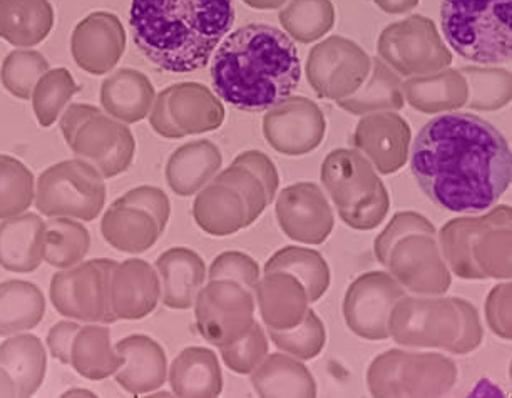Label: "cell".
Listing matches in <instances>:
<instances>
[{
  "label": "cell",
  "instance_id": "obj_7",
  "mask_svg": "<svg viewBox=\"0 0 512 398\" xmlns=\"http://www.w3.org/2000/svg\"><path fill=\"white\" fill-rule=\"evenodd\" d=\"M461 332L462 313L457 298L404 295L390 310L389 337L402 347L451 352Z\"/></svg>",
  "mask_w": 512,
  "mask_h": 398
},
{
  "label": "cell",
  "instance_id": "obj_53",
  "mask_svg": "<svg viewBox=\"0 0 512 398\" xmlns=\"http://www.w3.org/2000/svg\"><path fill=\"white\" fill-rule=\"evenodd\" d=\"M119 199L131 203V205L141 206L144 210L149 211L158 220L161 230L164 231V228L168 225L171 205H169L168 196L161 189L154 188V186H139V188L131 189Z\"/></svg>",
  "mask_w": 512,
  "mask_h": 398
},
{
  "label": "cell",
  "instance_id": "obj_1",
  "mask_svg": "<svg viewBox=\"0 0 512 398\" xmlns=\"http://www.w3.org/2000/svg\"><path fill=\"white\" fill-rule=\"evenodd\" d=\"M511 148L474 114H442L420 129L412 173L429 198L452 213H482L511 186Z\"/></svg>",
  "mask_w": 512,
  "mask_h": 398
},
{
  "label": "cell",
  "instance_id": "obj_9",
  "mask_svg": "<svg viewBox=\"0 0 512 398\" xmlns=\"http://www.w3.org/2000/svg\"><path fill=\"white\" fill-rule=\"evenodd\" d=\"M382 61L400 76H425L451 66L452 52L432 19L410 16L385 27L379 37Z\"/></svg>",
  "mask_w": 512,
  "mask_h": 398
},
{
  "label": "cell",
  "instance_id": "obj_46",
  "mask_svg": "<svg viewBox=\"0 0 512 398\" xmlns=\"http://www.w3.org/2000/svg\"><path fill=\"white\" fill-rule=\"evenodd\" d=\"M49 71L41 52L19 49L9 54L0 67V81L12 96L31 99L37 81Z\"/></svg>",
  "mask_w": 512,
  "mask_h": 398
},
{
  "label": "cell",
  "instance_id": "obj_23",
  "mask_svg": "<svg viewBox=\"0 0 512 398\" xmlns=\"http://www.w3.org/2000/svg\"><path fill=\"white\" fill-rule=\"evenodd\" d=\"M114 348L123 357V365L114 375L126 392L144 395L163 387L168 377V358L153 338L131 335Z\"/></svg>",
  "mask_w": 512,
  "mask_h": 398
},
{
  "label": "cell",
  "instance_id": "obj_62",
  "mask_svg": "<svg viewBox=\"0 0 512 398\" xmlns=\"http://www.w3.org/2000/svg\"><path fill=\"white\" fill-rule=\"evenodd\" d=\"M79 397V395H84V397H96L94 393L91 392H82V390H71V392L64 393V397Z\"/></svg>",
  "mask_w": 512,
  "mask_h": 398
},
{
  "label": "cell",
  "instance_id": "obj_42",
  "mask_svg": "<svg viewBox=\"0 0 512 398\" xmlns=\"http://www.w3.org/2000/svg\"><path fill=\"white\" fill-rule=\"evenodd\" d=\"M467 82V106L497 111L511 101V72L496 67H462Z\"/></svg>",
  "mask_w": 512,
  "mask_h": 398
},
{
  "label": "cell",
  "instance_id": "obj_16",
  "mask_svg": "<svg viewBox=\"0 0 512 398\" xmlns=\"http://www.w3.org/2000/svg\"><path fill=\"white\" fill-rule=\"evenodd\" d=\"M325 116L308 97L290 96L268 109L263 118L267 143L285 156L312 153L325 138Z\"/></svg>",
  "mask_w": 512,
  "mask_h": 398
},
{
  "label": "cell",
  "instance_id": "obj_14",
  "mask_svg": "<svg viewBox=\"0 0 512 398\" xmlns=\"http://www.w3.org/2000/svg\"><path fill=\"white\" fill-rule=\"evenodd\" d=\"M405 293L404 286L384 271L359 276L345 293L347 327L365 340L389 338V315Z\"/></svg>",
  "mask_w": 512,
  "mask_h": 398
},
{
  "label": "cell",
  "instance_id": "obj_13",
  "mask_svg": "<svg viewBox=\"0 0 512 398\" xmlns=\"http://www.w3.org/2000/svg\"><path fill=\"white\" fill-rule=\"evenodd\" d=\"M66 143L77 158L93 164L108 179L129 169L136 153L131 129L98 108L77 126Z\"/></svg>",
  "mask_w": 512,
  "mask_h": 398
},
{
  "label": "cell",
  "instance_id": "obj_24",
  "mask_svg": "<svg viewBox=\"0 0 512 398\" xmlns=\"http://www.w3.org/2000/svg\"><path fill=\"white\" fill-rule=\"evenodd\" d=\"M253 295L263 322L272 330L297 327L310 310L305 286L285 271L265 273V278L256 283Z\"/></svg>",
  "mask_w": 512,
  "mask_h": 398
},
{
  "label": "cell",
  "instance_id": "obj_26",
  "mask_svg": "<svg viewBox=\"0 0 512 398\" xmlns=\"http://www.w3.org/2000/svg\"><path fill=\"white\" fill-rule=\"evenodd\" d=\"M163 303L173 310H188L195 305L196 295L205 285V261L196 251L188 248H171L156 261Z\"/></svg>",
  "mask_w": 512,
  "mask_h": 398
},
{
  "label": "cell",
  "instance_id": "obj_29",
  "mask_svg": "<svg viewBox=\"0 0 512 398\" xmlns=\"http://www.w3.org/2000/svg\"><path fill=\"white\" fill-rule=\"evenodd\" d=\"M156 92L143 72L119 69L101 86V104L111 118L121 123L143 121L153 108Z\"/></svg>",
  "mask_w": 512,
  "mask_h": 398
},
{
  "label": "cell",
  "instance_id": "obj_34",
  "mask_svg": "<svg viewBox=\"0 0 512 398\" xmlns=\"http://www.w3.org/2000/svg\"><path fill=\"white\" fill-rule=\"evenodd\" d=\"M54 27L49 0H0V39L16 47L41 44Z\"/></svg>",
  "mask_w": 512,
  "mask_h": 398
},
{
  "label": "cell",
  "instance_id": "obj_56",
  "mask_svg": "<svg viewBox=\"0 0 512 398\" xmlns=\"http://www.w3.org/2000/svg\"><path fill=\"white\" fill-rule=\"evenodd\" d=\"M457 303H459L462 313V332L456 345L452 347L451 353L466 355V353L474 352L481 345L484 332H482L479 313H477L474 305L466 302V300H462V298H457Z\"/></svg>",
  "mask_w": 512,
  "mask_h": 398
},
{
  "label": "cell",
  "instance_id": "obj_32",
  "mask_svg": "<svg viewBox=\"0 0 512 398\" xmlns=\"http://www.w3.org/2000/svg\"><path fill=\"white\" fill-rule=\"evenodd\" d=\"M169 383L178 397H218L223 390V373L215 352L210 348H185L171 365Z\"/></svg>",
  "mask_w": 512,
  "mask_h": 398
},
{
  "label": "cell",
  "instance_id": "obj_28",
  "mask_svg": "<svg viewBox=\"0 0 512 398\" xmlns=\"http://www.w3.org/2000/svg\"><path fill=\"white\" fill-rule=\"evenodd\" d=\"M223 164L216 144L206 139L176 149L166 164V181L178 196H191L215 178Z\"/></svg>",
  "mask_w": 512,
  "mask_h": 398
},
{
  "label": "cell",
  "instance_id": "obj_17",
  "mask_svg": "<svg viewBox=\"0 0 512 398\" xmlns=\"http://www.w3.org/2000/svg\"><path fill=\"white\" fill-rule=\"evenodd\" d=\"M322 183L340 218L369 205L385 188L372 163L357 149H335L328 154L322 164Z\"/></svg>",
  "mask_w": 512,
  "mask_h": 398
},
{
  "label": "cell",
  "instance_id": "obj_31",
  "mask_svg": "<svg viewBox=\"0 0 512 398\" xmlns=\"http://www.w3.org/2000/svg\"><path fill=\"white\" fill-rule=\"evenodd\" d=\"M251 383L263 398L317 397V383L310 370L298 358L283 353L267 355L251 372Z\"/></svg>",
  "mask_w": 512,
  "mask_h": 398
},
{
  "label": "cell",
  "instance_id": "obj_41",
  "mask_svg": "<svg viewBox=\"0 0 512 398\" xmlns=\"http://www.w3.org/2000/svg\"><path fill=\"white\" fill-rule=\"evenodd\" d=\"M280 12V24L295 41L308 42L322 39L335 24L332 0H287Z\"/></svg>",
  "mask_w": 512,
  "mask_h": 398
},
{
  "label": "cell",
  "instance_id": "obj_15",
  "mask_svg": "<svg viewBox=\"0 0 512 398\" xmlns=\"http://www.w3.org/2000/svg\"><path fill=\"white\" fill-rule=\"evenodd\" d=\"M387 266L395 280L415 295H446L451 288V271L436 236H405L390 251Z\"/></svg>",
  "mask_w": 512,
  "mask_h": 398
},
{
  "label": "cell",
  "instance_id": "obj_61",
  "mask_svg": "<svg viewBox=\"0 0 512 398\" xmlns=\"http://www.w3.org/2000/svg\"><path fill=\"white\" fill-rule=\"evenodd\" d=\"M246 6L258 9V11H272V9H278L282 7L287 0H243Z\"/></svg>",
  "mask_w": 512,
  "mask_h": 398
},
{
  "label": "cell",
  "instance_id": "obj_25",
  "mask_svg": "<svg viewBox=\"0 0 512 398\" xmlns=\"http://www.w3.org/2000/svg\"><path fill=\"white\" fill-rule=\"evenodd\" d=\"M104 240L116 250L139 255L153 248L163 230L149 211L116 199L101 221Z\"/></svg>",
  "mask_w": 512,
  "mask_h": 398
},
{
  "label": "cell",
  "instance_id": "obj_38",
  "mask_svg": "<svg viewBox=\"0 0 512 398\" xmlns=\"http://www.w3.org/2000/svg\"><path fill=\"white\" fill-rule=\"evenodd\" d=\"M71 365L88 380H104L118 372L123 357L111 345L108 328L86 325L79 328L72 342Z\"/></svg>",
  "mask_w": 512,
  "mask_h": 398
},
{
  "label": "cell",
  "instance_id": "obj_21",
  "mask_svg": "<svg viewBox=\"0 0 512 398\" xmlns=\"http://www.w3.org/2000/svg\"><path fill=\"white\" fill-rule=\"evenodd\" d=\"M511 213V206H497L487 215L456 218L442 228L439 246L452 273L462 280H484L472 258V246L484 231L497 226H511Z\"/></svg>",
  "mask_w": 512,
  "mask_h": 398
},
{
  "label": "cell",
  "instance_id": "obj_3",
  "mask_svg": "<svg viewBox=\"0 0 512 398\" xmlns=\"http://www.w3.org/2000/svg\"><path fill=\"white\" fill-rule=\"evenodd\" d=\"M233 22V0H133L129 11L134 44L173 74L205 67Z\"/></svg>",
  "mask_w": 512,
  "mask_h": 398
},
{
  "label": "cell",
  "instance_id": "obj_22",
  "mask_svg": "<svg viewBox=\"0 0 512 398\" xmlns=\"http://www.w3.org/2000/svg\"><path fill=\"white\" fill-rule=\"evenodd\" d=\"M161 281L148 261L126 260L114 266L111 308L116 320H141L158 307Z\"/></svg>",
  "mask_w": 512,
  "mask_h": 398
},
{
  "label": "cell",
  "instance_id": "obj_6",
  "mask_svg": "<svg viewBox=\"0 0 512 398\" xmlns=\"http://www.w3.org/2000/svg\"><path fill=\"white\" fill-rule=\"evenodd\" d=\"M106 203L103 174L84 159L61 161L37 181L36 206L49 218L94 221Z\"/></svg>",
  "mask_w": 512,
  "mask_h": 398
},
{
  "label": "cell",
  "instance_id": "obj_57",
  "mask_svg": "<svg viewBox=\"0 0 512 398\" xmlns=\"http://www.w3.org/2000/svg\"><path fill=\"white\" fill-rule=\"evenodd\" d=\"M79 328L81 327L77 323L61 322L49 330V335H47L49 350H51L52 357L57 358L64 365L71 363L72 342H74Z\"/></svg>",
  "mask_w": 512,
  "mask_h": 398
},
{
  "label": "cell",
  "instance_id": "obj_55",
  "mask_svg": "<svg viewBox=\"0 0 512 398\" xmlns=\"http://www.w3.org/2000/svg\"><path fill=\"white\" fill-rule=\"evenodd\" d=\"M390 196L387 188L380 189V193L375 196L369 205L362 206L360 210L350 213V215L342 216V221L350 228L359 231L374 230L385 220V216L389 213Z\"/></svg>",
  "mask_w": 512,
  "mask_h": 398
},
{
  "label": "cell",
  "instance_id": "obj_5",
  "mask_svg": "<svg viewBox=\"0 0 512 398\" xmlns=\"http://www.w3.org/2000/svg\"><path fill=\"white\" fill-rule=\"evenodd\" d=\"M457 367L441 353L389 350L370 363L367 385L372 397H442L456 385Z\"/></svg>",
  "mask_w": 512,
  "mask_h": 398
},
{
  "label": "cell",
  "instance_id": "obj_11",
  "mask_svg": "<svg viewBox=\"0 0 512 398\" xmlns=\"http://www.w3.org/2000/svg\"><path fill=\"white\" fill-rule=\"evenodd\" d=\"M195 313L206 342L228 347L245 337L255 323V298L236 281L210 280L196 295Z\"/></svg>",
  "mask_w": 512,
  "mask_h": 398
},
{
  "label": "cell",
  "instance_id": "obj_54",
  "mask_svg": "<svg viewBox=\"0 0 512 398\" xmlns=\"http://www.w3.org/2000/svg\"><path fill=\"white\" fill-rule=\"evenodd\" d=\"M233 163L250 169L251 173L262 181L263 188L267 191L268 205H270L277 196L278 186H280V176L272 159L260 151H246L238 154Z\"/></svg>",
  "mask_w": 512,
  "mask_h": 398
},
{
  "label": "cell",
  "instance_id": "obj_4",
  "mask_svg": "<svg viewBox=\"0 0 512 398\" xmlns=\"http://www.w3.org/2000/svg\"><path fill=\"white\" fill-rule=\"evenodd\" d=\"M442 32L456 54L486 66L512 56V0H442Z\"/></svg>",
  "mask_w": 512,
  "mask_h": 398
},
{
  "label": "cell",
  "instance_id": "obj_44",
  "mask_svg": "<svg viewBox=\"0 0 512 398\" xmlns=\"http://www.w3.org/2000/svg\"><path fill=\"white\" fill-rule=\"evenodd\" d=\"M34 174L17 158L0 154V220L29 210L34 193Z\"/></svg>",
  "mask_w": 512,
  "mask_h": 398
},
{
  "label": "cell",
  "instance_id": "obj_27",
  "mask_svg": "<svg viewBox=\"0 0 512 398\" xmlns=\"http://www.w3.org/2000/svg\"><path fill=\"white\" fill-rule=\"evenodd\" d=\"M44 226L34 213L12 216L0 223V266L14 273H31L44 261Z\"/></svg>",
  "mask_w": 512,
  "mask_h": 398
},
{
  "label": "cell",
  "instance_id": "obj_2",
  "mask_svg": "<svg viewBox=\"0 0 512 398\" xmlns=\"http://www.w3.org/2000/svg\"><path fill=\"white\" fill-rule=\"evenodd\" d=\"M302 64L292 37L267 24H248L226 37L216 51L211 79L233 108L262 113L292 96Z\"/></svg>",
  "mask_w": 512,
  "mask_h": 398
},
{
  "label": "cell",
  "instance_id": "obj_58",
  "mask_svg": "<svg viewBox=\"0 0 512 398\" xmlns=\"http://www.w3.org/2000/svg\"><path fill=\"white\" fill-rule=\"evenodd\" d=\"M94 111H96V108L89 106V104H71V106L67 108L66 113L62 114L61 118V131L62 136H64V141L71 138L77 126H79L84 119L88 118L89 114H93Z\"/></svg>",
  "mask_w": 512,
  "mask_h": 398
},
{
  "label": "cell",
  "instance_id": "obj_60",
  "mask_svg": "<svg viewBox=\"0 0 512 398\" xmlns=\"http://www.w3.org/2000/svg\"><path fill=\"white\" fill-rule=\"evenodd\" d=\"M0 397H17L14 380L2 367H0Z\"/></svg>",
  "mask_w": 512,
  "mask_h": 398
},
{
  "label": "cell",
  "instance_id": "obj_43",
  "mask_svg": "<svg viewBox=\"0 0 512 398\" xmlns=\"http://www.w3.org/2000/svg\"><path fill=\"white\" fill-rule=\"evenodd\" d=\"M81 91L71 72L64 67L49 69L37 81L32 91V108L36 113L37 123L42 128H49L56 123L67 103L76 92Z\"/></svg>",
  "mask_w": 512,
  "mask_h": 398
},
{
  "label": "cell",
  "instance_id": "obj_39",
  "mask_svg": "<svg viewBox=\"0 0 512 398\" xmlns=\"http://www.w3.org/2000/svg\"><path fill=\"white\" fill-rule=\"evenodd\" d=\"M272 271H285L295 276L305 286L308 303L318 302L330 285L327 261L318 251L300 246H287L277 251L265 265V273Z\"/></svg>",
  "mask_w": 512,
  "mask_h": 398
},
{
  "label": "cell",
  "instance_id": "obj_36",
  "mask_svg": "<svg viewBox=\"0 0 512 398\" xmlns=\"http://www.w3.org/2000/svg\"><path fill=\"white\" fill-rule=\"evenodd\" d=\"M0 367L16 385L17 397H32L41 388L47 370L46 350L34 335H16L0 345Z\"/></svg>",
  "mask_w": 512,
  "mask_h": 398
},
{
  "label": "cell",
  "instance_id": "obj_40",
  "mask_svg": "<svg viewBox=\"0 0 512 398\" xmlns=\"http://www.w3.org/2000/svg\"><path fill=\"white\" fill-rule=\"evenodd\" d=\"M91 236L72 218H51L44 226V261L54 268H72L88 255Z\"/></svg>",
  "mask_w": 512,
  "mask_h": 398
},
{
  "label": "cell",
  "instance_id": "obj_35",
  "mask_svg": "<svg viewBox=\"0 0 512 398\" xmlns=\"http://www.w3.org/2000/svg\"><path fill=\"white\" fill-rule=\"evenodd\" d=\"M337 103L344 111L355 116L399 111L405 103L402 82L394 69H390L382 59H372L369 76L359 91Z\"/></svg>",
  "mask_w": 512,
  "mask_h": 398
},
{
  "label": "cell",
  "instance_id": "obj_30",
  "mask_svg": "<svg viewBox=\"0 0 512 398\" xmlns=\"http://www.w3.org/2000/svg\"><path fill=\"white\" fill-rule=\"evenodd\" d=\"M193 215L201 230L213 236L235 235L250 226L245 199L236 189L215 181L196 196Z\"/></svg>",
  "mask_w": 512,
  "mask_h": 398
},
{
  "label": "cell",
  "instance_id": "obj_12",
  "mask_svg": "<svg viewBox=\"0 0 512 398\" xmlns=\"http://www.w3.org/2000/svg\"><path fill=\"white\" fill-rule=\"evenodd\" d=\"M369 54L345 37H328L308 54L307 79L318 97L340 101L354 96L370 72Z\"/></svg>",
  "mask_w": 512,
  "mask_h": 398
},
{
  "label": "cell",
  "instance_id": "obj_19",
  "mask_svg": "<svg viewBox=\"0 0 512 398\" xmlns=\"http://www.w3.org/2000/svg\"><path fill=\"white\" fill-rule=\"evenodd\" d=\"M126 51V31L118 16L93 12L72 32L71 52L82 71L104 76L113 71Z\"/></svg>",
  "mask_w": 512,
  "mask_h": 398
},
{
  "label": "cell",
  "instance_id": "obj_20",
  "mask_svg": "<svg viewBox=\"0 0 512 398\" xmlns=\"http://www.w3.org/2000/svg\"><path fill=\"white\" fill-rule=\"evenodd\" d=\"M409 124L394 111L365 116L355 129L354 146L380 174H394L409 159Z\"/></svg>",
  "mask_w": 512,
  "mask_h": 398
},
{
  "label": "cell",
  "instance_id": "obj_18",
  "mask_svg": "<svg viewBox=\"0 0 512 398\" xmlns=\"http://www.w3.org/2000/svg\"><path fill=\"white\" fill-rule=\"evenodd\" d=\"M277 220L288 238L305 245H322L335 223L327 196L313 183L282 189L277 199Z\"/></svg>",
  "mask_w": 512,
  "mask_h": 398
},
{
  "label": "cell",
  "instance_id": "obj_48",
  "mask_svg": "<svg viewBox=\"0 0 512 398\" xmlns=\"http://www.w3.org/2000/svg\"><path fill=\"white\" fill-rule=\"evenodd\" d=\"M221 357L226 367L233 372L248 375L253 372L268 355L267 333L260 323H253L250 332L241 337L238 342L228 347L220 348Z\"/></svg>",
  "mask_w": 512,
  "mask_h": 398
},
{
  "label": "cell",
  "instance_id": "obj_45",
  "mask_svg": "<svg viewBox=\"0 0 512 398\" xmlns=\"http://www.w3.org/2000/svg\"><path fill=\"white\" fill-rule=\"evenodd\" d=\"M472 258L484 280H511V226L484 231L472 246Z\"/></svg>",
  "mask_w": 512,
  "mask_h": 398
},
{
  "label": "cell",
  "instance_id": "obj_49",
  "mask_svg": "<svg viewBox=\"0 0 512 398\" xmlns=\"http://www.w3.org/2000/svg\"><path fill=\"white\" fill-rule=\"evenodd\" d=\"M213 181L231 186L241 194V198L245 199L248 225H253L268 206L267 191L263 188L262 181L241 164H231L230 168L225 169L223 173L216 174Z\"/></svg>",
  "mask_w": 512,
  "mask_h": 398
},
{
  "label": "cell",
  "instance_id": "obj_52",
  "mask_svg": "<svg viewBox=\"0 0 512 398\" xmlns=\"http://www.w3.org/2000/svg\"><path fill=\"white\" fill-rule=\"evenodd\" d=\"M511 281L494 286L487 296L486 318L492 332L504 340H511Z\"/></svg>",
  "mask_w": 512,
  "mask_h": 398
},
{
  "label": "cell",
  "instance_id": "obj_47",
  "mask_svg": "<svg viewBox=\"0 0 512 398\" xmlns=\"http://www.w3.org/2000/svg\"><path fill=\"white\" fill-rule=\"evenodd\" d=\"M268 335L282 352H287L298 360H312L320 355L327 340L322 320L313 310H308L307 317L297 327L290 330L268 328Z\"/></svg>",
  "mask_w": 512,
  "mask_h": 398
},
{
  "label": "cell",
  "instance_id": "obj_51",
  "mask_svg": "<svg viewBox=\"0 0 512 398\" xmlns=\"http://www.w3.org/2000/svg\"><path fill=\"white\" fill-rule=\"evenodd\" d=\"M208 278L236 281L253 293L256 283L260 280V266L246 253L225 251L220 256H216L215 261L211 263Z\"/></svg>",
  "mask_w": 512,
  "mask_h": 398
},
{
  "label": "cell",
  "instance_id": "obj_8",
  "mask_svg": "<svg viewBox=\"0 0 512 398\" xmlns=\"http://www.w3.org/2000/svg\"><path fill=\"white\" fill-rule=\"evenodd\" d=\"M113 260H91L52 276L51 302L62 317L88 323L116 322L111 308Z\"/></svg>",
  "mask_w": 512,
  "mask_h": 398
},
{
  "label": "cell",
  "instance_id": "obj_59",
  "mask_svg": "<svg viewBox=\"0 0 512 398\" xmlns=\"http://www.w3.org/2000/svg\"><path fill=\"white\" fill-rule=\"evenodd\" d=\"M375 4L389 14H405L419 6V0H374Z\"/></svg>",
  "mask_w": 512,
  "mask_h": 398
},
{
  "label": "cell",
  "instance_id": "obj_33",
  "mask_svg": "<svg viewBox=\"0 0 512 398\" xmlns=\"http://www.w3.org/2000/svg\"><path fill=\"white\" fill-rule=\"evenodd\" d=\"M402 91L410 106L425 114L454 111L467 103V82L456 69L410 77L402 84Z\"/></svg>",
  "mask_w": 512,
  "mask_h": 398
},
{
  "label": "cell",
  "instance_id": "obj_10",
  "mask_svg": "<svg viewBox=\"0 0 512 398\" xmlns=\"http://www.w3.org/2000/svg\"><path fill=\"white\" fill-rule=\"evenodd\" d=\"M151 128L168 139L210 133L225 121V108L216 94L198 82H180L159 92L149 111Z\"/></svg>",
  "mask_w": 512,
  "mask_h": 398
},
{
  "label": "cell",
  "instance_id": "obj_50",
  "mask_svg": "<svg viewBox=\"0 0 512 398\" xmlns=\"http://www.w3.org/2000/svg\"><path fill=\"white\" fill-rule=\"evenodd\" d=\"M436 236V226L432 225L431 221L419 215V213H412V211H404V213H397L392 218L389 226L380 233L379 238L375 240L374 250L377 260L382 265L387 266L389 261L390 251L394 248L397 241L402 240L405 236L415 235Z\"/></svg>",
  "mask_w": 512,
  "mask_h": 398
},
{
  "label": "cell",
  "instance_id": "obj_37",
  "mask_svg": "<svg viewBox=\"0 0 512 398\" xmlns=\"http://www.w3.org/2000/svg\"><path fill=\"white\" fill-rule=\"evenodd\" d=\"M44 313L46 298L36 285L24 280L0 283V337L36 328Z\"/></svg>",
  "mask_w": 512,
  "mask_h": 398
}]
</instances>
